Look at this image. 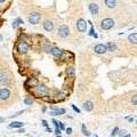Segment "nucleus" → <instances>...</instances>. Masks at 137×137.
I'll return each instance as SVG.
<instances>
[{
  "label": "nucleus",
  "instance_id": "423d86ee",
  "mask_svg": "<svg viewBox=\"0 0 137 137\" xmlns=\"http://www.w3.org/2000/svg\"><path fill=\"white\" fill-rule=\"evenodd\" d=\"M9 96H10V90L8 88H1L0 89V99L6 101V99L9 98Z\"/></svg>",
  "mask_w": 137,
  "mask_h": 137
},
{
  "label": "nucleus",
  "instance_id": "6e6552de",
  "mask_svg": "<svg viewBox=\"0 0 137 137\" xmlns=\"http://www.w3.org/2000/svg\"><path fill=\"white\" fill-rule=\"evenodd\" d=\"M43 29L48 32H51V31L54 30V23L49 20H46V21L43 22Z\"/></svg>",
  "mask_w": 137,
  "mask_h": 137
},
{
  "label": "nucleus",
  "instance_id": "20e7f679",
  "mask_svg": "<svg viewBox=\"0 0 137 137\" xmlns=\"http://www.w3.org/2000/svg\"><path fill=\"white\" fill-rule=\"evenodd\" d=\"M77 29H78L79 32H86V30H87V22H86L85 20H82V18L78 20Z\"/></svg>",
  "mask_w": 137,
  "mask_h": 137
},
{
  "label": "nucleus",
  "instance_id": "c85d7f7f",
  "mask_svg": "<svg viewBox=\"0 0 137 137\" xmlns=\"http://www.w3.org/2000/svg\"><path fill=\"white\" fill-rule=\"evenodd\" d=\"M42 124H43V126H45V127H46V128H47V127H48V122H47V121H46V120H42Z\"/></svg>",
  "mask_w": 137,
  "mask_h": 137
},
{
  "label": "nucleus",
  "instance_id": "9d476101",
  "mask_svg": "<svg viewBox=\"0 0 137 137\" xmlns=\"http://www.w3.org/2000/svg\"><path fill=\"white\" fill-rule=\"evenodd\" d=\"M89 10L93 15H97L98 14V5L95 4V2H91L89 5Z\"/></svg>",
  "mask_w": 137,
  "mask_h": 137
},
{
  "label": "nucleus",
  "instance_id": "f257e3e1",
  "mask_svg": "<svg viewBox=\"0 0 137 137\" xmlns=\"http://www.w3.org/2000/svg\"><path fill=\"white\" fill-rule=\"evenodd\" d=\"M113 26H114V21L112 18H104L101 22V27L103 30H110Z\"/></svg>",
  "mask_w": 137,
  "mask_h": 137
},
{
  "label": "nucleus",
  "instance_id": "aec40b11",
  "mask_svg": "<svg viewBox=\"0 0 137 137\" xmlns=\"http://www.w3.org/2000/svg\"><path fill=\"white\" fill-rule=\"evenodd\" d=\"M81 130H82V134H83L85 136H91V134H90V131H88V130L86 129V126H85V124H82Z\"/></svg>",
  "mask_w": 137,
  "mask_h": 137
},
{
  "label": "nucleus",
  "instance_id": "b1692460",
  "mask_svg": "<svg viewBox=\"0 0 137 137\" xmlns=\"http://www.w3.org/2000/svg\"><path fill=\"white\" fill-rule=\"evenodd\" d=\"M131 103H133V105H137V95L131 97Z\"/></svg>",
  "mask_w": 137,
  "mask_h": 137
},
{
  "label": "nucleus",
  "instance_id": "4468645a",
  "mask_svg": "<svg viewBox=\"0 0 137 137\" xmlns=\"http://www.w3.org/2000/svg\"><path fill=\"white\" fill-rule=\"evenodd\" d=\"M23 126H24V123L21 121H13L12 123L8 124V128H22Z\"/></svg>",
  "mask_w": 137,
  "mask_h": 137
},
{
  "label": "nucleus",
  "instance_id": "dca6fc26",
  "mask_svg": "<svg viewBox=\"0 0 137 137\" xmlns=\"http://www.w3.org/2000/svg\"><path fill=\"white\" fill-rule=\"evenodd\" d=\"M50 53L53 54L54 56H56V57H60V56H62V54H63V50L62 49H60V48H51Z\"/></svg>",
  "mask_w": 137,
  "mask_h": 137
},
{
  "label": "nucleus",
  "instance_id": "a878e982",
  "mask_svg": "<svg viewBox=\"0 0 137 137\" xmlns=\"http://www.w3.org/2000/svg\"><path fill=\"white\" fill-rule=\"evenodd\" d=\"M72 109H73V110H74L75 112H77V113H80V110H79V109H78L75 105H73V104H72Z\"/></svg>",
  "mask_w": 137,
  "mask_h": 137
},
{
  "label": "nucleus",
  "instance_id": "bb28decb",
  "mask_svg": "<svg viewBox=\"0 0 137 137\" xmlns=\"http://www.w3.org/2000/svg\"><path fill=\"white\" fill-rule=\"evenodd\" d=\"M18 24H20V23L17 22V20H16V21H14V23H13V27H14V29H16L17 26H18Z\"/></svg>",
  "mask_w": 137,
  "mask_h": 137
},
{
  "label": "nucleus",
  "instance_id": "412c9836",
  "mask_svg": "<svg viewBox=\"0 0 137 137\" xmlns=\"http://www.w3.org/2000/svg\"><path fill=\"white\" fill-rule=\"evenodd\" d=\"M66 73H68L71 78H74V68H68V70H66Z\"/></svg>",
  "mask_w": 137,
  "mask_h": 137
},
{
  "label": "nucleus",
  "instance_id": "0eeeda50",
  "mask_svg": "<svg viewBox=\"0 0 137 137\" xmlns=\"http://www.w3.org/2000/svg\"><path fill=\"white\" fill-rule=\"evenodd\" d=\"M94 49H95V53H96V54H104V53L107 50V49H106V46H105V45H103V43L96 45Z\"/></svg>",
  "mask_w": 137,
  "mask_h": 137
},
{
  "label": "nucleus",
  "instance_id": "c756f323",
  "mask_svg": "<svg viewBox=\"0 0 137 137\" xmlns=\"http://www.w3.org/2000/svg\"><path fill=\"white\" fill-rule=\"evenodd\" d=\"M55 134H56V135H60V134H61V129L60 128H56Z\"/></svg>",
  "mask_w": 137,
  "mask_h": 137
},
{
  "label": "nucleus",
  "instance_id": "c9c22d12",
  "mask_svg": "<svg viewBox=\"0 0 137 137\" xmlns=\"http://www.w3.org/2000/svg\"><path fill=\"white\" fill-rule=\"evenodd\" d=\"M93 137H98V136L97 135H93Z\"/></svg>",
  "mask_w": 137,
  "mask_h": 137
},
{
  "label": "nucleus",
  "instance_id": "ddd939ff",
  "mask_svg": "<svg viewBox=\"0 0 137 137\" xmlns=\"http://www.w3.org/2000/svg\"><path fill=\"white\" fill-rule=\"evenodd\" d=\"M104 2H105L107 8H110V9L116 8V0H104Z\"/></svg>",
  "mask_w": 137,
  "mask_h": 137
},
{
  "label": "nucleus",
  "instance_id": "5701e85b",
  "mask_svg": "<svg viewBox=\"0 0 137 137\" xmlns=\"http://www.w3.org/2000/svg\"><path fill=\"white\" fill-rule=\"evenodd\" d=\"M126 134H127V131H126L124 129H122V130H120V129H119V133H118V135H119L120 137H123Z\"/></svg>",
  "mask_w": 137,
  "mask_h": 137
},
{
  "label": "nucleus",
  "instance_id": "f3484780",
  "mask_svg": "<svg viewBox=\"0 0 137 137\" xmlns=\"http://www.w3.org/2000/svg\"><path fill=\"white\" fill-rule=\"evenodd\" d=\"M128 40L131 43H137V33H133L128 37Z\"/></svg>",
  "mask_w": 137,
  "mask_h": 137
},
{
  "label": "nucleus",
  "instance_id": "f704fd0d",
  "mask_svg": "<svg viewBox=\"0 0 137 137\" xmlns=\"http://www.w3.org/2000/svg\"><path fill=\"white\" fill-rule=\"evenodd\" d=\"M1 39H2V35H1V34H0V41H1Z\"/></svg>",
  "mask_w": 137,
  "mask_h": 137
},
{
  "label": "nucleus",
  "instance_id": "39448f33",
  "mask_svg": "<svg viewBox=\"0 0 137 137\" xmlns=\"http://www.w3.org/2000/svg\"><path fill=\"white\" fill-rule=\"evenodd\" d=\"M35 90H37V94L39 96H46L48 94V88L43 85H38L35 87Z\"/></svg>",
  "mask_w": 137,
  "mask_h": 137
},
{
  "label": "nucleus",
  "instance_id": "393cba45",
  "mask_svg": "<svg viewBox=\"0 0 137 137\" xmlns=\"http://www.w3.org/2000/svg\"><path fill=\"white\" fill-rule=\"evenodd\" d=\"M58 128H60L61 130H64V129H65V127H64V124H63V122L58 121Z\"/></svg>",
  "mask_w": 137,
  "mask_h": 137
},
{
  "label": "nucleus",
  "instance_id": "7ed1b4c3",
  "mask_svg": "<svg viewBox=\"0 0 137 137\" xmlns=\"http://www.w3.org/2000/svg\"><path fill=\"white\" fill-rule=\"evenodd\" d=\"M68 34H70V29H68V26L66 25H61L58 27V35L62 37V38H66L68 37Z\"/></svg>",
  "mask_w": 137,
  "mask_h": 137
},
{
  "label": "nucleus",
  "instance_id": "473e14b6",
  "mask_svg": "<svg viewBox=\"0 0 137 137\" xmlns=\"http://www.w3.org/2000/svg\"><path fill=\"white\" fill-rule=\"evenodd\" d=\"M123 137H130V135H129V134H126V135H124Z\"/></svg>",
  "mask_w": 137,
  "mask_h": 137
},
{
  "label": "nucleus",
  "instance_id": "6ab92c4d",
  "mask_svg": "<svg viewBox=\"0 0 137 137\" xmlns=\"http://www.w3.org/2000/svg\"><path fill=\"white\" fill-rule=\"evenodd\" d=\"M24 103H25V105H32L33 104V98L31 96H26L24 98Z\"/></svg>",
  "mask_w": 137,
  "mask_h": 137
},
{
  "label": "nucleus",
  "instance_id": "e433bc0d",
  "mask_svg": "<svg viewBox=\"0 0 137 137\" xmlns=\"http://www.w3.org/2000/svg\"><path fill=\"white\" fill-rule=\"evenodd\" d=\"M57 137H62V136H61V135H57Z\"/></svg>",
  "mask_w": 137,
  "mask_h": 137
},
{
  "label": "nucleus",
  "instance_id": "cd10ccee",
  "mask_svg": "<svg viewBox=\"0 0 137 137\" xmlns=\"http://www.w3.org/2000/svg\"><path fill=\"white\" fill-rule=\"evenodd\" d=\"M66 134H68V135H71V134H72V128H66Z\"/></svg>",
  "mask_w": 137,
  "mask_h": 137
},
{
  "label": "nucleus",
  "instance_id": "4be33fe9",
  "mask_svg": "<svg viewBox=\"0 0 137 137\" xmlns=\"http://www.w3.org/2000/svg\"><path fill=\"white\" fill-rule=\"evenodd\" d=\"M118 133H119V128H118V127H116V128H114V129H113V130H112L111 136H112V137L116 136V135H118Z\"/></svg>",
  "mask_w": 137,
  "mask_h": 137
},
{
  "label": "nucleus",
  "instance_id": "9b49d317",
  "mask_svg": "<svg viewBox=\"0 0 137 137\" xmlns=\"http://www.w3.org/2000/svg\"><path fill=\"white\" fill-rule=\"evenodd\" d=\"M83 109H85L87 112H90L94 110V103L90 102V101H87V102L83 103Z\"/></svg>",
  "mask_w": 137,
  "mask_h": 137
},
{
  "label": "nucleus",
  "instance_id": "2eb2a0df",
  "mask_svg": "<svg viewBox=\"0 0 137 137\" xmlns=\"http://www.w3.org/2000/svg\"><path fill=\"white\" fill-rule=\"evenodd\" d=\"M65 113V109H53V111L50 112L51 116H62Z\"/></svg>",
  "mask_w": 137,
  "mask_h": 137
},
{
  "label": "nucleus",
  "instance_id": "f03ea898",
  "mask_svg": "<svg viewBox=\"0 0 137 137\" xmlns=\"http://www.w3.org/2000/svg\"><path fill=\"white\" fill-rule=\"evenodd\" d=\"M29 22H30L31 24H38L40 20H41V14L39 13H32L30 14V16H29Z\"/></svg>",
  "mask_w": 137,
  "mask_h": 137
},
{
  "label": "nucleus",
  "instance_id": "7c9ffc66",
  "mask_svg": "<svg viewBox=\"0 0 137 137\" xmlns=\"http://www.w3.org/2000/svg\"><path fill=\"white\" fill-rule=\"evenodd\" d=\"M46 130H47L48 133H51V129L49 128V127H47V128H46Z\"/></svg>",
  "mask_w": 137,
  "mask_h": 137
},
{
  "label": "nucleus",
  "instance_id": "2f4dec72",
  "mask_svg": "<svg viewBox=\"0 0 137 137\" xmlns=\"http://www.w3.org/2000/svg\"><path fill=\"white\" fill-rule=\"evenodd\" d=\"M4 121H5L4 118H0V122H4Z\"/></svg>",
  "mask_w": 137,
  "mask_h": 137
},
{
  "label": "nucleus",
  "instance_id": "72a5a7b5",
  "mask_svg": "<svg viewBox=\"0 0 137 137\" xmlns=\"http://www.w3.org/2000/svg\"><path fill=\"white\" fill-rule=\"evenodd\" d=\"M6 0H0V4H2V2H5Z\"/></svg>",
  "mask_w": 137,
  "mask_h": 137
},
{
  "label": "nucleus",
  "instance_id": "f8f14e48",
  "mask_svg": "<svg viewBox=\"0 0 137 137\" xmlns=\"http://www.w3.org/2000/svg\"><path fill=\"white\" fill-rule=\"evenodd\" d=\"M9 81V75L8 73L1 72L0 73V83H7Z\"/></svg>",
  "mask_w": 137,
  "mask_h": 137
},
{
  "label": "nucleus",
  "instance_id": "a211bd4d",
  "mask_svg": "<svg viewBox=\"0 0 137 137\" xmlns=\"http://www.w3.org/2000/svg\"><path fill=\"white\" fill-rule=\"evenodd\" d=\"M106 49L107 50H110V51H114L116 49V43H113V42H109L106 45Z\"/></svg>",
  "mask_w": 137,
  "mask_h": 137
},
{
  "label": "nucleus",
  "instance_id": "4c0bfd02",
  "mask_svg": "<svg viewBox=\"0 0 137 137\" xmlns=\"http://www.w3.org/2000/svg\"><path fill=\"white\" fill-rule=\"evenodd\" d=\"M136 123H137V121H136Z\"/></svg>",
  "mask_w": 137,
  "mask_h": 137
},
{
  "label": "nucleus",
  "instance_id": "1a4fd4ad",
  "mask_svg": "<svg viewBox=\"0 0 137 137\" xmlns=\"http://www.w3.org/2000/svg\"><path fill=\"white\" fill-rule=\"evenodd\" d=\"M17 49L20 53H26L27 49H29V46H27V43L25 41H22V42L18 43V46H17Z\"/></svg>",
  "mask_w": 137,
  "mask_h": 137
}]
</instances>
